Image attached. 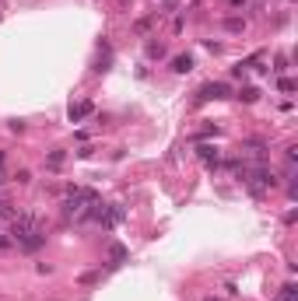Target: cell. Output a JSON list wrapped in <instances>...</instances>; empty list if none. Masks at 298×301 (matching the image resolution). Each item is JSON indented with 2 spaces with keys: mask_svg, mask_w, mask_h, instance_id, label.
<instances>
[{
  "mask_svg": "<svg viewBox=\"0 0 298 301\" xmlns=\"http://www.w3.org/2000/svg\"><path fill=\"white\" fill-rule=\"evenodd\" d=\"M11 242L25 252H35V249H43L46 245V228H43V221L39 214H32V210H18V217L11 221Z\"/></svg>",
  "mask_w": 298,
  "mask_h": 301,
  "instance_id": "cell-1",
  "label": "cell"
},
{
  "mask_svg": "<svg viewBox=\"0 0 298 301\" xmlns=\"http://www.w3.org/2000/svg\"><path fill=\"white\" fill-rule=\"evenodd\" d=\"M98 196L91 193V189H81V186H78V189H70L67 193V200H63V214L67 217H85V210L95 203Z\"/></svg>",
  "mask_w": 298,
  "mask_h": 301,
  "instance_id": "cell-2",
  "label": "cell"
},
{
  "mask_svg": "<svg viewBox=\"0 0 298 301\" xmlns=\"http://www.w3.org/2000/svg\"><path fill=\"white\" fill-rule=\"evenodd\" d=\"M246 186H249L253 196H263L267 189H274V186H277V175H274L270 168H256L253 179H246Z\"/></svg>",
  "mask_w": 298,
  "mask_h": 301,
  "instance_id": "cell-3",
  "label": "cell"
},
{
  "mask_svg": "<svg viewBox=\"0 0 298 301\" xmlns=\"http://www.w3.org/2000/svg\"><path fill=\"white\" fill-rule=\"evenodd\" d=\"M200 98L211 102V98H228V84H204L200 88Z\"/></svg>",
  "mask_w": 298,
  "mask_h": 301,
  "instance_id": "cell-4",
  "label": "cell"
},
{
  "mask_svg": "<svg viewBox=\"0 0 298 301\" xmlns=\"http://www.w3.org/2000/svg\"><path fill=\"white\" fill-rule=\"evenodd\" d=\"M14 217H18V207H14L11 200L0 196V221H14Z\"/></svg>",
  "mask_w": 298,
  "mask_h": 301,
  "instance_id": "cell-5",
  "label": "cell"
},
{
  "mask_svg": "<svg viewBox=\"0 0 298 301\" xmlns=\"http://www.w3.org/2000/svg\"><path fill=\"white\" fill-rule=\"evenodd\" d=\"M172 70H175V74H190V70H193V56H175V60H172Z\"/></svg>",
  "mask_w": 298,
  "mask_h": 301,
  "instance_id": "cell-6",
  "label": "cell"
},
{
  "mask_svg": "<svg viewBox=\"0 0 298 301\" xmlns=\"http://www.w3.org/2000/svg\"><path fill=\"white\" fill-rule=\"evenodd\" d=\"M88 112H91V102H81V105H70V119L78 123L81 116H88Z\"/></svg>",
  "mask_w": 298,
  "mask_h": 301,
  "instance_id": "cell-7",
  "label": "cell"
},
{
  "mask_svg": "<svg viewBox=\"0 0 298 301\" xmlns=\"http://www.w3.org/2000/svg\"><path fill=\"white\" fill-rule=\"evenodd\" d=\"M109 256H113V263H109V266H120V263L127 259V249H123V245H113V249H109Z\"/></svg>",
  "mask_w": 298,
  "mask_h": 301,
  "instance_id": "cell-8",
  "label": "cell"
},
{
  "mask_svg": "<svg viewBox=\"0 0 298 301\" xmlns=\"http://www.w3.org/2000/svg\"><path fill=\"white\" fill-rule=\"evenodd\" d=\"M147 56H151V60H162V56H165V46H162V42H147Z\"/></svg>",
  "mask_w": 298,
  "mask_h": 301,
  "instance_id": "cell-9",
  "label": "cell"
},
{
  "mask_svg": "<svg viewBox=\"0 0 298 301\" xmlns=\"http://www.w3.org/2000/svg\"><path fill=\"white\" fill-rule=\"evenodd\" d=\"M63 158H67L63 150H53V154H49V168H60V165H63Z\"/></svg>",
  "mask_w": 298,
  "mask_h": 301,
  "instance_id": "cell-10",
  "label": "cell"
},
{
  "mask_svg": "<svg viewBox=\"0 0 298 301\" xmlns=\"http://www.w3.org/2000/svg\"><path fill=\"white\" fill-rule=\"evenodd\" d=\"M239 98H246V102H256V98H259V91H256V88H242V91H239Z\"/></svg>",
  "mask_w": 298,
  "mask_h": 301,
  "instance_id": "cell-11",
  "label": "cell"
},
{
  "mask_svg": "<svg viewBox=\"0 0 298 301\" xmlns=\"http://www.w3.org/2000/svg\"><path fill=\"white\" fill-rule=\"evenodd\" d=\"M277 301H295V287L288 284V287H281V294H277Z\"/></svg>",
  "mask_w": 298,
  "mask_h": 301,
  "instance_id": "cell-12",
  "label": "cell"
},
{
  "mask_svg": "<svg viewBox=\"0 0 298 301\" xmlns=\"http://www.w3.org/2000/svg\"><path fill=\"white\" fill-rule=\"evenodd\" d=\"M200 158H204V161H217V150H214V147H200Z\"/></svg>",
  "mask_w": 298,
  "mask_h": 301,
  "instance_id": "cell-13",
  "label": "cell"
},
{
  "mask_svg": "<svg viewBox=\"0 0 298 301\" xmlns=\"http://www.w3.org/2000/svg\"><path fill=\"white\" fill-rule=\"evenodd\" d=\"M14 182H18V186H25V182H32V175H28L25 168H18V175H14Z\"/></svg>",
  "mask_w": 298,
  "mask_h": 301,
  "instance_id": "cell-14",
  "label": "cell"
},
{
  "mask_svg": "<svg viewBox=\"0 0 298 301\" xmlns=\"http://www.w3.org/2000/svg\"><path fill=\"white\" fill-rule=\"evenodd\" d=\"M165 7H175V0H165Z\"/></svg>",
  "mask_w": 298,
  "mask_h": 301,
  "instance_id": "cell-15",
  "label": "cell"
},
{
  "mask_svg": "<svg viewBox=\"0 0 298 301\" xmlns=\"http://www.w3.org/2000/svg\"><path fill=\"white\" fill-rule=\"evenodd\" d=\"M232 4H242V0H232Z\"/></svg>",
  "mask_w": 298,
  "mask_h": 301,
  "instance_id": "cell-16",
  "label": "cell"
}]
</instances>
